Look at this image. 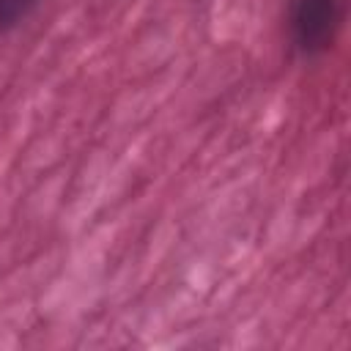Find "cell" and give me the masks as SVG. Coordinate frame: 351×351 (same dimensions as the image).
<instances>
[{"instance_id": "7a4b0ae2", "label": "cell", "mask_w": 351, "mask_h": 351, "mask_svg": "<svg viewBox=\"0 0 351 351\" xmlns=\"http://www.w3.org/2000/svg\"><path fill=\"white\" fill-rule=\"evenodd\" d=\"M38 0H0V30H14L30 16Z\"/></svg>"}, {"instance_id": "6da1fadb", "label": "cell", "mask_w": 351, "mask_h": 351, "mask_svg": "<svg viewBox=\"0 0 351 351\" xmlns=\"http://www.w3.org/2000/svg\"><path fill=\"white\" fill-rule=\"evenodd\" d=\"M343 22L340 0H291L288 5V36L291 47L302 58L324 55Z\"/></svg>"}]
</instances>
